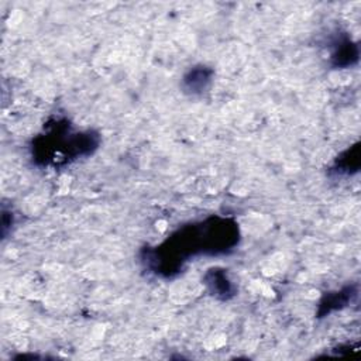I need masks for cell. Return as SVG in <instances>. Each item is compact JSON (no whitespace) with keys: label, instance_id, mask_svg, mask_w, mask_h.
<instances>
[{"label":"cell","instance_id":"8992f818","mask_svg":"<svg viewBox=\"0 0 361 361\" xmlns=\"http://www.w3.org/2000/svg\"><path fill=\"white\" fill-rule=\"evenodd\" d=\"M214 71L206 65H195L182 78L180 87L188 94H202L210 86Z\"/></svg>","mask_w":361,"mask_h":361},{"label":"cell","instance_id":"52a82bcc","mask_svg":"<svg viewBox=\"0 0 361 361\" xmlns=\"http://www.w3.org/2000/svg\"><path fill=\"white\" fill-rule=\"evenodd\" d=\"M358 168H360V142H355L334 159L330 171L337 175H353L358 172Z\"/></svg>","mask_w":361,"mask_h":361},{"label":"cell","instance_id":"5b68a950","mask_svg":"<svg viewBox=\"0 0 361 361\" xmlns=\"http://www.w3.org/2000/svg\"><path fill=\"white\" fill-rule=\"evenodd\" d=\"M357 285H345L344 288L333 292H327L319 302L317 317H326L331 312L341 310L348 306L357 296Z\"/></svg>","mask_w":361,"mask_h":361},{"label":"cell","instance_id":"3957f363","mask_svg":"<svg viewBox=\"0 0 361 361\" xmlns=\"http://www.w3.org/2000/svg\"><path fill=\"white\" fill-rule=\"evenodd\" d=\"M330 65L334 69L350 68L358 62V44L354 42L345 32L338 34L330 41Z\"/></svg>","mask_w":361,"mask_h":361},{"label":"cell","instance_id":"6da1fadb","mask_svg":"<svg viewBox=\"0 0 361 361\" xmlns=\"http://www.w3.org/2000/svg\"><path fill=\"white\" fill-rule=\"evenodd\" d=\"M238 243V223L233 217L213 214L180 226L158 245L144 247L140 258L145 271L171 279L179 275L190 259L231 254Z\"/></svg>","mask_w":361,"mask_h":361},{"label":"cell","instance_id":"7a4b0ae2","mask_svg":"<svg viewBox=\"0 0 361 361\" xmlns=\"http://www.w3.org/2000/svg\"><path fill=\"white\" fill-rule=\"evenodd\" d=\"M100 145L94 130H75L66 117H54L32 138L30 149L37 166L61 168L80 158L90 157Z\"/></svg>","mask_w":361,"mask_h":361},{"label":"cell","instance_id":"277c9868","mask_svg":"<svg viewBox=\"0 0 361 361\" xmlns=\"http://www.w3.org/2000/svg\"><path fill=\"white\" fill-rule=\"evenodd\" d=\"M203 283L207 288L209 293L219 300H230L237 295V286L230 279L227 269L214 267L204 272Z\"/></svg>","mask_w":361,"mask_h":361}]
</instances>
